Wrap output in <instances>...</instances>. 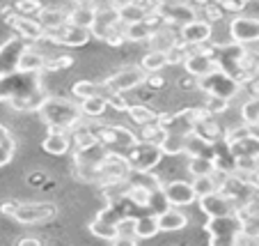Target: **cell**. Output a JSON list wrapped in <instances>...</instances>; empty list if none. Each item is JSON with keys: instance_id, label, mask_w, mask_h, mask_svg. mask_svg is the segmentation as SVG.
I'll return each instance as SVG.
<instances>
[{"instance_id": "6da1fadb", "label": "cell", "mask_w": 259, "mask_h": 246, "mask_svg": "<svg viewBox=\"0 0 259 246\" xmlns=\"http://www.w3.org/2000/svg\"><path fill=\"white\" fill-rule=\"evenodd\" d=\"M46 99L39 72H12L0 76V101L12 103L16 111H37Z\"/></svg>"}, {"instance_id": "7a4b0ae2", "label": "cell", "mask_w": 259, "mask_h": 246, "mask_svg": "<svg viewBox=\"0 0 259 246\" xmlns=\"http://www.w3.org/2000/svg\"><path fill=\"white\" fill-rule=\"evenodd\" d=\"M37 111H39V118L49 127L64 129V131H71L85 118L83 111H80V103L71 101V99H62V97H46Z\"/></svg>"}, {"instance_id": "3957f363", "label": "cell", "mask_w": 259, "mask_h": 246, "mask_svg": "<svg viewBox=\"0 0 259 246\" xmlns=\"http://www.w3.org/2000/svg\"><path fill=\"white\" fill-rule=\"evenodd\" d=\"M243 217L241 212L223 214V217H209L204 223V230L209 232V244L211 246H225V244H239L243 237Z\"/></svg>"}, {"instance_id": "277c9868", "label": "cell", "mask_w": 259, "mask_h": 246, "mask_svg": "<svg viewBox=\"0 0 259 246\" xmlns=\"http://www.w3.org/2000/svg\"><path fill=\"white\" fill-rule=\"evenodd\" d=\"M197 88H200L202 92H206V94L223 97V99H234L236 94L241 92L239 81H236L234 76H230L227 72L218 69V67H215L213 72H209V74L200 76V79H197Z\"/></svg>"}, {"instance_id": "5b68a950", "label": "cell", "mask_w": 259, "mask_h": 246, "mask_svg": "<svg viewBox=\"0 0 259 246\" xmlns=\"http://www.w3.org/2000/svg\"><path fill=\"white\" fill-rule=\"evenodd\" d=\"M126 161H128V168L136 172H147L152 170L158 161L163 159V152L158 148V143H147V140H140L138 138V143L128 150L126 154Z\"/></svg>"}, {"instance_id": "8992f818", "label": "cell", "mask_w": 259, "mask_h": 246, "mask_svg": "<svg viewBox=\"0 0 259 246\" xmlns=\"http://www.w3.org/2000/svg\"><path fill=\"white\" fill-rule=\"evenodd\" d=\"M97 138L108 148V152L122 157L138 143V136L126 127H101L97 129Z\"/></svg>"}, {"instance_id": "52a82bcc", "label": "cell", "mask_w": 259, "mask_h": 246, "mask_svg": "<svg viewBox=\"0 0 259 246\" xmlns=\"http://www.w3.org/2000/svg\"><path fill=\"white\" fill-rule=\"evenodd\" d=\"M145 81H147V72L142 67H124L119 72H115L113 76H108L101 85L108 92H126V90L142 85Z\"/></svg>"}, {"instance_id": "ba28073f", "label": "cell", "mask_w": 259, "mask_h": 246, "mask_svg": "<svg viewBox=\"0 0 259 246\" xmlns=\"http://www.w3.org/2000/svg\"><path fill=\"white\" fill-rule=\"evenodd\" d=\"M218 191H223L227 198H230L232 202H234L236 207H243L248 205L250 200L254 198V191H257V187H252L250 182H245V180H241L239 175H234V172H227L225 178H223V182H220V189Z\"/></svg>"}, {"instance_id": "9c48e42d", "label": "cell", "mask_w": 259, "mask_h": 246, "mask_svg": "<svg viewBox=\"0 0 259 246\" xmlns=\"http://www.w3.org/2000/svg\"><path fill=\"white\" fill-rule=\"evenodd\" d=\"M158 16L163 19V23H170V25H184L188 21L197 19V12L193 7V3H181V0H172V3H165V5H156Z\"/></svg>"}, {"instance_id": "30bf717a", "label": "cell", "mask_w": 259, "mask_h": 246, "mask_svg": "<svg viewBox=\"0 0 259 246\" xmlns=\"http://www.w3.org/2000/svg\"><path fill=\"white\" fill-rule=\"evenodd\" d=\"M25 49H28V40H23L19 34L10 37L5 44L0 46V76H7L19 69L21 55H23Z\"/></svg>"}, {"instance_id": "8fae6325", "label": "cell", "mask_w": 259, "mask_h": 246, "mask_svg": "<svg viewBox=\"0 0 259 246\" xmlns=\"http://www.w3.org/2000/svg\"><path fill=\"white\" fill-rule=\"evenodd\" d=\"M53 217H58V205H53V202H25V205L16 207L14 212L16 221L25 223V226L49 221Z\"/></svg>"}, {"instance_id": "7c38bea8", "label": "cell", "mask_w": 259, "mask_h": 246, "mask_svg": "<svg viewBox=\"0 0 259 246\" xmlns=\"http://www.w3.org/2000/svg\"><path fill=\"white\" fill-rule=\"evenodd\" d=\"M44 40H51L53 44H60V46H85L90 40H92V32H90L88 28H78V25L64 23V25H60L58 30L46 32Z\"/></svg>"}, {"instance_id": "4fadbf2b", "label": "cell", "mask_w": 259, "mask_h": 246, "mask_svg": "<svg viewBox=\"0 0 259 246\" xmlns=\"http://www.w3.org/2000/svg\"><path fill=\"white\" fill-rule=\"evenodd\" d=\"M213 34V25L211 21L206 19H193L188 23L179 25V42L181 44H188V46H200L206 44Z\"/></svg>"}, {"instance_id": "5bb4252c", "label": "cell", "mask_w": 259, "mask_h": 246, "mask_svg": "<svg viewBox=\"0 0 259 246\" xmlns=\"http://www.w3.org/2000/svg\"><path fill=\"white\" fill-rule=\"evenodd\" d=\"M163 198H165V202L172 207H186L197 200V193L191 182H186V180H175V182H167L165 187H163Z\"/></svg>"}, {"instance_id": "9a60e30c", "label": "cell", "mask_w": 259, "mask_h": 246, "mask_svg": "<svg viewBox=\"0 0 259 246\" xmlns=\"http://www.w3.org/2000/svg\"><path fill=\"white\" fill-rule=\"evenodd\" d=\"M230 37L236 44H254L259 42V19L252 16H236L230 23Z\"/></svg>"}, {"instance_id": "2e32d148", "label": "cell", "mask_w": 259, "mask_h": 246, "mask_svg": "<svg viewBox=\"0 0 259 246\" xmlns=\"http://www.w3.org/2000/svg\"><path fill=\"white\" fill-rule=\"evenodd\" d=\"M119 16H117V7H99L97 10V16H94V25L90 28V32H92V37H97V40L106 42V37L113 30L119 28Z\"/></svg>"}, {"instance_id": "e0dca14e", "label": "cell", "mask_w": 259, "mask_h": 246, "mask_svg": "<svg viewBox=\"0 0 259 246\" xmlns=\"http://www.w3.org/2000/svg\"><path fill=\"white\" fill-rule=\"evenodd\" d=\"M197 200H200V209L206 217H223V214L236 212V205L223 191L206 193V196H200Z\"/></svg>"}, {"instance_id": "ac0fdd59", "label": "cell", "mask_w": 259, "mask_h": 246, "mask_svg": "<svg viewBox=\"0 0 259 246\" xmlns=\"http://www.w3.org/2000/svg\"><path fill=\"white\" fill-rule=\"evenodd\" d=\"M184 152H186L188 157L215 159V154H218V145L211 143V140H206L204 136H200L195 129H191V131L184 136Z\"/></svg>"}, {"instance_id": "d6986e66", "label": "cell", "mask_w": 259, "mask_h": 246, "mask_svg": "<svg viewBox=\"0 0 259 246\" xmlns=\"http://www.w3.org/2000/svg\"><path fill=\"white\" fill-rule=\"evenodd\" d=\"M227 150L234 159H257L259 157V136H254L252 131L245 133L241 138H232V140H225Z\"/></svg>"}, {"instance_id": "ffe728a7", "label": "cell", "mask_w": 259, "mask_h": 246, "mask_svg": "<svg viewBox=\"0 0 259 246\" xmlns=\"http://www.w3.org/2000/svg\"><path fill=\"white\" fill-rule=\"evenodd\" d=\"M184 67H186V74L193 76V79H200V76L209 74V72H213L218 64H215L213 55L209 53H202V51H193L191 55H186L184 58Z\"/></svg>"}, {"instance_id": "44dd1931", "label": "cell", "mask_w": 259, "mask_h": 246, "mask_svg": "<svg viewBox=\"0 0 259 246\" xmlns=\"http://www.w3.org/2000/svg\"><path fill=\"white\" fill-rule=\"evenodd\" d=\"M156 223H158V230L161 232H177V230H184L188 226V217L181 209H175L172 205H167L165 209L156 214Z\"/></svg>"}, {"instance_id": "7402d4cb", "label": "cell", "mask_w": 259, "mask_h": 246, "mask_svg": "<svg viewBox=\"0 0 259 246\" xmlns=\"http://www.w3.org/2000/svg\"><path fill=\"white\" fill-rule=\"evenodd\" d=\"M10 23L14 25L16 34L19 37H23V40L28 42H37V40H44L46 37V30L39 25V21H34L32 16H12Z\"/></svg>"}, {"instance_id": "603a6c76", "label": "cell", "mask_w": 259, "mask_h": 246, "mask_svg": "<svg viewBox=\"0 0 259 246\" xmlns=\"http://www.w3.org/2000/svg\"><path fill=\"white\" fill-rule=\"evenodd\" d=\"M46 154H53V157H60V154H67L69 148H71V133L64 131V129H53L51 127L49 136L44 138L41 143Z\"/></svg>"}, {"instance_id": "cb8c5ba5", "label": "cell", "mask_w": 259, "mask_h": 246, "mask_svg": "<svg viewBox=\"0 0 259 246\" xmlns=\"http://www.w3.org/2000/svg\"><path fill=\"white\" fill-rule=\"evenodd\" d=\"M108 148L101 143V140H97V143L92 145H85V148H78V154H76V163L78 166H88V168H97L99 163L103 161V159L108 157Z\"/></svg>"}, {"instance_id": "d4e9b609", "label": "cell", "mask_w": 259, "mask_h": 246, "mask_svg": "<svg viewBox=\"0 0 259 246\" xmlns=\"http://www.w3.org/2000/svg\"><path fill=\"white\" fill-rule=\"evenodd\" d=\"M156 30H161V28H154L147 19H142V21H136V23L124 25V37H126V42H147V40H152Z\"/></svg>"}, {"instance_id": "484cf974", "label": "cell", "mask_w": 259, "mask_h": 246, "mask_svg": "<svg viewBox=\"0 0 259 246\" xmlns=\"http://www.w3.org/2000/svg\"><path fill=\"white\" fill-rule=\"evenodd\" d=\"M117 16H119V23L122 25L136 23V21L147 19V7L140 5L138 0H126V3L117 5Z\"/></svg>"}, {"instance_id": "4316f807", "label": "cell", "mask_w": 259, "mask_h": 246, "mask_svg": "<svg viewBox=\"0 0 259 246\" xmlns=\"http://www.w3.org/2000/svg\"><path fill=\"white\" fill-rule=\"evenodd\" d=\"M39 25L46 30V32H51V30H58L60 25L67 23V12H62L60 7H41L39 10Z\"/></svg>"}, {"instance_id": "83f0119b", "label": "cell", "mask_w": 259, "mask_h": 246, "mask_svg": "<svg viewBox=\"0 0 259 246\" xmlns=\"http://www.w3.org/2000/svg\"><path fill=\"white\" fill-rule=\"evenodd\" d=\"M220 172L223 170H215V172H206V175H197L195 180H193V189H195V193H197V198L200 196H206V193H213V191H218L220 189V182H223V180L218 178ZM227 175V172H225ZM225 175H223V178H225Z\"/></svg>"}, {"instance_id": "f1b7e54d", "label": "cell", "mask_w": 259, "mask_h": 246, "mask_svg": "<svg viewBox=\"0 0 259 246\" xmlns=\"http://www.w3.org/2000/svg\"><path fill=\"white\" fill-rule=\"evenodd\" d=\"M94 16H97V7L80 5V7H73L71 12H67V23L90 30L94 25Z\"/></svg>"}, {"instance_id": "f546056e", "label": "cell", "mask_w": 259, "mask_h": 246, "mask_svg": "<svg viewBox=\"0 0 259 246\" xmlns=\"http://www.w3.org/2000/svg\"><path fill=\"white\" fill-rule=\"evenodd\" d=\"M158 223H156V214H145V217L136 219V239H152L158 235Z\"/></svg>"}, {"instance_id": "4dcf8cb0", "label": "cell", "mask_w": 259, "mask_h": 246, "mask_svg": "<svg viewBox=\"0 0 259 246\" xmlns=\"http://www.w3.org/2000/svg\"><path fill=\"white\" fill-rule=\"evenodd\" d=\"M108 109V101H106V94H94V97L88 99H80V111L83 115L88 118H101Z\"/></svg>"}, {"instance_id": "1f68e13d", "label": "cell", "mask_w": 259, "mask_h": 246, "mask_svg": "<svg viewBox=\"0 0 259 246\" xmlns=\"http://www.w3.org/2000/svg\"><path fill=\"white\" fill-rule=\"evenodd\" d=\"M140 67L145 69L147 74H154V72H161L163 67H167V53L163 49H152L149 53L142 58Z\"/></svg>"}, {"instance_id": "d6a6232c", "label": "cell", "mask_w": 259, "mask_h": 246, "mask_svg": "<svg viewBox=\"0 0 259 246\" xmlns=\"http://www.w3.org/2000/svg\"><path fill=\"white\" fill-rule=\"evenodd\" d=\"M44 62L46 58L39 53V51H34V49H25L23 55H21V62H19V69L21 72H41L44 69Z\"/></svg>"}, {"instance_id": "836d02e7", "label": "cell", "mask_w": 259, "mask_h": 246, "mask_svg": "<svg viewBox=\"0 0 259 246\" xmlns=\"http://www.w3.org/2000/svg\"><path fill=\"white\" fill-rule=\"evenodd\" d=\"M14 150H16V143H14V138H12L10 129L0 124V168L7 166V163L12 161Z\"/></svg>"}, {"instance_id": "e575fe53", "label": "cell", "mask_w": 259, "mask_h": 246, "mask_svg": "<svg viewBox=\"0 0 259 246\" xmlns=\"http://www.w3.org/2000/svg\"><path fill=\"white\" fill-rule=\"evenodd\" d=\"M195 129L200 136H204L206 140H211V143H218L220 140V136H223V131H220V127L215 124V120L211 118V115H206V118H202V120H197L195 122Z\"/></svg>"}, {"instance_id": "d590c367", "label": "cell", "mask_w": 259, "mask_h": 246, "mask_svg": "<svg viewBox=\"0 0 259 246\" xmlns=\"http://www.w3.org/2000/svg\"><path fill=\"white\" fill-rule=\"evenodd\" d=\"M90 232L97 237H101V239H108V241H117V226L110 221H106V219L97 217L92 223H90Z\"/></svg>"}, {"instance_id": "8d00e7d4", "label": "cell", "mask_w": 259, "mask_h": 246, "mask_svg": "<svg viewBox=\"0 0 259 246\" xmlns=\"http://www.w3.org/2000/svg\"><path fill=\"white\" fill-rule=\"evenodd\" d=\"M126 113H128V118L136 124H140V127L156 122V111H152L149 106H145V103H133V106H128Z\"/></svg>"}, {"instance_id": "74e56055", "label": "cell", "mask_w": 259, "mask_h": 246, "mask_svg": "<svg viewBox=\"0 0 259 246\" xmlns=\"http://www.w3.org/2000/svg\"><path fill=\"white\" fill-rule=\"evenodd\" d=\"M71 131H73L71 136L76 138V145H78V148H85V145H92V143H97L99 140L97 131H94L92 127H88V124H83V122H78Z\"/></svg>"}, {"instance_id": "f35d334b", "label": "cell", "mask_w": 259, "mask_h": 246, "mask_svg": "<svg viewBox=\"0 0 259 246\" xmlns=\"http://www.w3.org/2000/svg\"><path fill=\"white\" fill-rule=\"evenodd\" d=\"M215 161L213 159H206V157H191L188 161V172H193V178L197 175H206V172H215Z\"/></svg>"}, {"instance_id": "ab89813d", "label": "cell", "mask_w": 259, "mask_h": 246, "mask_svg": "<svg viewBox=\"0 0 259 246\" xmlns=\"http://www.w3.org/2000/svg\"><path fill=\"white\" fill-rule=\"evenodd\" d=\"M101 88L103 85L94 83V81H76L71 92L76 99H88V97H94V94H101Z\"/></svg>"}, {"instance_id": "60d3db41", "label": "cell", "mask_w": 259, "mask_h": 246, "mask_svg": "<svg viewBox=\"0 0 259 246\" xmlns=\"http://www.w3.org/2000/svg\"><path fill=\"white\" fill-rule=\"evenodd\" d=\"M241 118L243 124H259V97H250L241 106Z\"/></svg>"}, {"instance_id": "b9f144b4", "label": "cell", "mask_w": 259, "mask_h": 246, "mask_svg": "<svg viewBox=\"0 0 259 246\" xmlns=\"http://www.w3.org/2000/svg\"><path fill=\"white\" fill-rule=\"evenodd\" d=\"M115 226H117V241L119 239H128V241L136 239V217L128 214V217L119 219Z\"/></svg>"}, {"instance_id": "7bdbcfd3", "label": "cell", "mask_w": 259, "mask_h": 246, "mask_svg": "<svg viewBox=\"0 0 259 246\" xmlns=\"http://www.w3.org/2000/svg\"><path fill=\"white\" fill-rule=\"evenodd\" d=\"M14 7L21 16H34V14H39V10L44 5H41L39 0H16Z\"/></svg>"}, {"instance_id": "ee69618b", "label": "cell", "mask_w": 259, "mask_h": 246, "mask_svg": "<svg viewBox=\"0 0 259 246\" xmlns=\"http://www.w3.org/2000/svg\"><path fill=\"white\" fill-rule=\"evenodd\" d=\"M227 106H230V99L213 97V94H209V99H206V103H204V109L209 111L211 115H218V113H223V111H227Z\"/></svg>"}, {"instance_id": "f6af8a7d", "label": "cell", "mask_w": 259, "mask_h": 246, "mask_svg": "<svg viewBox=\"0 0 259 246\" xmlns=\"http://www.w3.org/2000/svg\"><path fill=\"white\" fill-rule=\"evenodd\" d=\"M106 101H108V106H113L115 111H122V113H126L128 106H131V103H126V99L122 97V92H110V94H106Z\"/></svg>"}, {"instance_id": "bcb514c9", "label": "cell", "mask_w": 259, "mask_h": 246, "mask_svg": "<svg viewBox=\"0 0 259 246\" xmlns=\"http://www.w3.org/2000/svg\"><path fill=\"white\" fill-rule=\"evenodd\" d=\"M73 60L69 58V55H60V58H51L44 62V69H49V72H58V69H67L71 67Z\"/></svg>"}, {"instance_id": "7dc6e473", "label": "cell", "mask_w": 259, "mask_h": 246, "mask_svg": "<svg viewBox=\"0 0 259 246\" xmlns=\"http://www.w3.org/2000/svg\"><path fill=\"white\" fill-rule=\"evenodd\" d=\"M220 7H225L230 12H241L245 5H248V0H218Z\"/></svg>"}, {"instance_id": "c3c4849f", "label": "cell", "mask_w": 259, "mask_h": 246, "mask_svg": "<svg viewBox=\"0 0 259 246\" xmlns=\"http://www.w3.org/2000/svg\"><path fill=\"white\" fill-rule=\"evenodd\" d=\"M147 83L152 85V88H163V83H165V79L163 76H158V72H154V74L147 76Z\"/></svg>"}, {"instance_id": "681fc988", "label": "cell", "mask_w": 259, "mask_h": 246, "mask_svg": "<svg viewBox=\"0 0 259 246\" xmlns=\"http://www.w3.org/2000/svg\"><path fill=\"white\" fill-rule=\"evenodd\" d=\"M16 207H19V202H5V205H0V214H12L14 217Z\"/></svg>"}, {"instance_id": "f907efd6", "label": "cell", "mask_w": 259, "mask_h": 246, "mask_svg": "<svg viewBox=\"0 0 259 246\" xmlns=\"http://www.w3.org/2000/svg\"><path fill=\"white\" fill-rule=\"evenodd\" d=\"M19 246H39V239H19Z\"/></svg>"}, {"instance_id": "816d5d0a", "label": "cell", "mask_w": 259, "mask_h": 246, "mask_svg": "<svg viewBox=\"0 0 259 246\" xmlns=\"http://www.w3.org/2000/svg\"><path fill=\"white\" fill-rule=\"evenodd\" d=\"M252 92H254V97H259V81H252Z\"/></svg>"}, {"instance_id": "f5cc1de1", "label": "cell", "mask_w": 259, "mask_h": 246, "mask_svg": "<svg viewBox=\"0 0 259 246\" xmlns=\"http://www.w3.org/2000/svg\"><path fill=\"white\" fill-rule=\"evenodd\" d=\"M156 5H165V3H172V0H154Z\"/></svg>"}]
</instances>
